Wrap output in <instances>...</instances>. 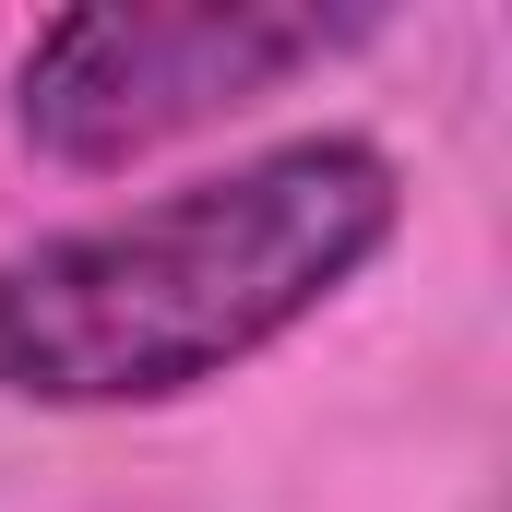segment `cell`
I'll list each match as a JSON object with an SVG mask.
<instances>
[{
  "instance_id": "obj_1",
  "label": "cell",
  "mask_w": 512,
  "mask_h": 512,
  "mask_svg": "<svg viewBox=\"0 0 512 512\" xmlns=\"http://www.w3.org/2000/svg\"><path fill=\"white\" fill-rule=\"evenodd\" d=\"M405 227V167L370 131H298L96 227L0 251V393L60 417L179 405L322 322Z\"/></svg>"
},
{
  "instance_id": "obj_2",
  "label": "cell",
  "mask_w": 512,
  "mask_h": 512,
  "mask_svg": "<svg viewBox=\"0 0 512 512\" xmlns=\"http://www.w3.org/2000/svg\"><path fill=\"white\" fill-rule=\"evenodd\" d=\"M382 24L393 12H370V0L358 12H322V0H131V12H60L12 60V131L48 167L108 179L131 155L179 143V131L251 108V96H286L298 72H334Z\"/></svg>"
}]
</instances>
